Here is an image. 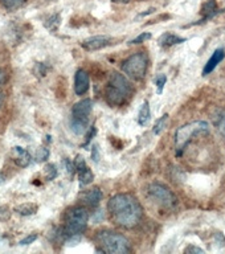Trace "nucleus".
<instances>
[{
  "label": "nucleus",
  "mask_w": 225,
  "mask_h": 254,
  "mask_svg": "<svg viewBox=\"0 0 225 254\" xmlns=\"http://www.w3.org/2000/svg\"><path fill=\"white\" fill-rule=\"evenodd\" d=\"M107 210L115 225L133 229L143 217V208L134 194L117 193L107 202Z\"/></svg>",
  "instance_id": "f257e3e1"
},
{
  "label": "nucleus",
  "mask_w": 225,
  "mask_h": 254,
  "mask_svg": "<svg viewBox=\"0 0 225 254\" xmlns=\"http://www.w3.org/2000/svg\"><path fill=\"white\" fill-rule=\"evenodd\" d=\"M133 91H134L133 86L127 81L126 77L114 71L111 73L106 90H105V98L111 106H123L130 99Z\"/></svg>",
  "instance_id": "f03ea898"
},
{
  "label": "nucleus",
  "mask_w": 225,
  "mask_h": 254,
  "mask_svg": "<svg viewBox=\"0 0 225 254\" xmlns=\"http://www.w3.org/2000/svg\"><path fill=\"white\" fill-rule=\"evenodd\" d=\"M95 240L101 246L103 253L109 254H127L131 252L130 241L123 234H119L113 230H99Z\"/></svg>",
  "instance_id": "7ed1b4c3"
},
{
  "label": "nucleus",
  "mask_w": 225,
  "mask_h": 254,
  "mask_svg": "<svg viewBox=\"0 0 225 254\" xmlns=\"http://www.w3.org/2000/svg\"><path fill=\"white\" fill-rule=\"evenodd\" d=\"M89 222V213L82 206H73L65 213V225L61 228L64 237L71 238L81 234L86 230Z\"/></svg>",
  "instance_id": "20e7f679"
},
{
  "label": "nucleus",
  "mask_w": 225,
  "mask_h": 254,
  "mask_svg": "<svg viewBox=\"0 0 225 254\" xmlns=\"http://www.w3.org/2000/svg\"><path fill=\"white\" fill-rule=\"evenodd\" d=\"M208 132H210V126L204 121H195V122L187 123V125L179 127L175 132V148H176L175 154L176 156H180L183 154V151L186 150V147L194 139V136L208 134Z\"/></svg>",
  "instance_id": "39448f33"
},
{
  "label": "nucleus",
  "mask_w": 225,
  "mask_h": 254,
  "mask_svg": "<svg viewBox=\"0 0 225 254\" xmlns=\"http://www.w3.org/2000/svg\"><path fill=\"white\" fill-rule=\"evenodd\" d=\"M93 110V102L91 99H81L72 109V118H71V128L72 131L77 135H81L85 132L89 123V117Z\"/></svg>",
  "instance_id": "423d86ee"
},
{
  "label": "nucleus",
  "mask_w": 225,
  "mask_h": 254,
  "mask_svg": "<svg viewBox=\"0 0 225 254\" xmlns=\"http://www.w3.org/2000/svg\"><path fill=\"white\" fill-rule=\"evenodd\" d=\"M149 57L145 52H138L122 63V71L134 81H142L146 77Z\"/></svg>",
  "instance_id": "0eeeda50"
},
{
  "label": "nucleus",
  "mask_w": 225,
  "mask_h": 254,
  "mask_svg": "<svg viewBox=\"0 0 225 254\" xmlns=\"http://www.w3.org/2000/svg\"><path fill=\"white\" fill-rule=\"evenodd\" d=\"M147 193L151 200H154L156 204L162 205L163 208L172 209L178 204V197L167 186L162 183H152L147 188Z\"/></svg>",
  "instance_id": "6e6552de"
},
{
  "label": "nucleus",
  "mask_w": 225,
  "mask_h": 254,
  "mask_svg": "<svg viewBox=\"0 0 225 254\" xmlns=\"http://www.w3.org/2000/svg\"><path fill=\"white\" fill-rule=\"evenodd\" d=\"M113 44V39L110 36H93V37H89V39L83 40L81 43V47L87 52H95L99 51V49H103V48L109 47Z\"/></svg>",
  "instance_id": "1a4fd4ad"
},
{
  "label": "nucleus",
  "mask_w": 225,
  "mask_h": 254,
  "mask_svg": "<svg viewBox=\"0 0 225 254\" xmlns=\"http://www.w3.org/2000/svg\"><path fill=\"white\" fill-rule=\"evenodd\" d=\"M90 86V78L89 74L83 69H78L75 75V91L77 95H83L89 90Z\"/></svg>",
  "instance_id": "9d476101"
},
{
  "label": "nucleus",
  "mask_w": 225,
  "mask_h": 254,
  "mask_svg": "<svg viewBox=\"0 0 225 254\" xmlns=\"http://www.w3.org/2000/svg\"><path fill=\"white\" fill-rule=\"evenodd\" d=\"M11 158L12 160L17 164L19 167L21 168H25L31 164V155L28 152L25 148L20 146H15L11 150Z\"/></svg>",
  "instance_id": "9b49d317"
},
{
  "label": "nucleus",
  "mask_w": 225,
  "mask_h": 254,
  "mask_svg": "<svg viewBox=\"0 0 225 254\" xmlns=\"http://www.w3.org/2000/svg\"><path fill=\"white\" fill-rule=\"evenodd\" d=\"M223 11H225V9H219L218 4H216V0H207V3L204 4V7H203V9H202L203 17L199 20V21H196V23L192 24V25H195V24L206 23V21L211 20L212 17H215L216 15H219V13H222Z\"/></svg>",
  "instance_id": "f8f14e48"
},
{
  "label": "nucleus",
  "mask_w": 225,
  "mask_h": 254,
  "mask_svg": "<svg viewBox=\"0 0 225 254\" xmlns=\"http://www.w3.org/2000/svg\"><path fill=\"white\" fill-rule=\"evenodd\" d=\"M224 57H225L224 49H223V48H218V49L212 53L211 59L207 61L206 66H204V69H203V75L211 74V73L216 69V66H218L219 64L222 63L223 60H224Z\"/></svg>",
  "instance_id": "ddd939ff"
},
{
  "label": "nucleus",
  "mask_w": 225,
  "mask_h": 254,
  "mask_svg": "<svg viewBox=\"0 0 225 254\" xmlns=\"http://www.w3.org/2000/svg\"><path fill=\"white\" fill-rule=\"evenodd\" d=\"M102 190H99L98 187H94L91 190H87L82 196V200L86 202L87 205L91 206V208H95V206L99 205V202L102 200Z\"/></svg>",
  "instance_id": "4468645a"
},
{
  "label": "nucleus",
  "mask_w": 225,
  "mask_h": 254,
  "mask_svg": "<svg viewBox=\"0 0 225 254\" xmlns=\"http://www.w3.org/2000/svg\"><path fill=\"white\" fill-rule=\"evenodd\" d=\"M186 41L184 37H180V36L175 35V33H164V35L159 39V44L164 48L174 47L176 44H182Z\"/></svg>",
  "instance_id": "2eb2a0df"
},
{
  "label": "nucleus",
  "mask_w": 225,
  "mask_h": 254,
  "mask_svg": "<svg viewBox=\"0 0 225 254\" xmlns=\"http://www.w3.org/2000/svg\"><path fill=\"white\" fill-rule=\"evenodd\" d=\"M151 118V111H150V105L147 101L142 103V106L139 109V113H138V123L139 126H146L149 121Z\"/></svg>",
  "instance_id": "dca6fc26"
},
{
  "label": "nucleus",
  "mask_w": 225,
  "mask_h": 254,
  "mask_svg": "<svg viewBox=\"0 0 225 254\" xmlns=\"http://www.w3.org/2000/svg\"><path fill=\"white\" fill-rule=\"evenodd\" d=\"M39 209V206L36 204H32V202H25V204H21V205H17L15 208L16 213L21 214V216H32L35 214Z\"/></svg>",
  "instance_id": "f3484780"
},
{
  "label": "nucleus",
  "mask_w": 225,
  "mask_h": 254,
  "mask_svg": "<svg viewBox=\"0 0 225 254\" xmlns=\"http://www.w3.org/2000/svg\"><path fill=\"white\" fill-rule=\"evenodd\" d=\"M215 127L223 136H225V110H218L214 115Z\"/></svg>",
  "instance_id": "a211bd4d"
},
{
  "label": "nucleus",
  "mask_w": 225,
  "mask_h": 254,
  "mask_svg": "<svg viewBox=\"0 0 225 254\" xmlns=\"http://www.w3.org/2000/svg\"><path fill=\"white\" fill-rule=\"evenodd\" d=\"M27 0H0V4L3 5L7 11H16L25 4Z\"/></svg>",
  "instance_id": "6ab92c4d"
},
{
  "label": "nucleus",
  "mask_w": 225,
  "mask_h": 254,
  "mask_svg": "<svg viewBox=\"0 0 225 254\" xmlns=\"http://www.w3.org/2000/svg\"><path fill=\"white\" fill-rule=\"evenodd\" d=\"M78 179H79V184L81 186H87V184H90L93 182V179H94V174L91 172V170L89 168H83L82 171H79L78 172Z\"/></svg>",
  "instance_id": "aec40b11"
},
{
  "label": "nucleus",
  "mask_w": 225,
  "mask_h": 254,
  "mask_svg": "<svg viewBox=\"0 0 225 254\" xmlns=\"http://www.w3.org/2000/svg\"><path fill=\"white\" fill-rule=\"evenodd\" d=\"M61 20V16L59 15V13H55V15H52L48 17L47 23H45V27L48 28V29H51V31H56L57 29V27L60 25V21Z\"/></svg>",
  "instance_id": "412c9836"
},
{
  "label": "nucleus",
  "mask_w": 225,
  "mask_h": 254,
  "mask_svg": "<svg viewBox=\"0 0 225 254\" xmlns=\"http://www.w3.org/2000/svg\"><path fill=\"white\" fill-rule=\"evenodd\" d=\"M167 119H168V114H164L162 118H159L158 121H156L154 128H152V132H154L155 135H159L163 130H164V127H166V123H167Z\"/></svg>",
  "instance_id": "4be33fe9"
},
{
  "label": "nucleus",
  "mask_w": 225,
  "mask_h": 254,
  "mask_svg": "<svg viewBox=\"0 0 225 254\" xmlns=\"http://www.w3.org/2000/svg\"><path fill=\"white\" fill-rule=\"evenodd\" d=\"M49 155H51L49 148H47V147H40L39 150H37V152H36V160L40 163L45 162V160L49 158Z\"/></svg>",
  "instance_id": "5701e85b"
},
{
  "label": "nucleus",
  "mask_w": 225,
  "mask_h": 254,
  "mask_svg": "<svg viewBox=\"0 0 225 254\" xmlns=\"http://www.w3.org/2000/svg\"><path fill=\"white\" fill-rule=\"evenodd\" d=\"M44 172H45V178H47V180H53V179L57 176V168H56L55 164H47L45 166V170H44Z\"/></svg>",
  "instance_id": "b1692460"
},
{
  "label": "nucleus",
  "mask_w": 225,
  "mask_h": 254,
  "mask_svg": "<svg viewBox=\"0 0 225 254\" xmlns=\"http://www.w3.org/2000/svg\"><path fill=\"white\" fill-rule=\"evenodd\" d=\"M150 39H151V33H149V32H143V33H141L138 37H135V39L130 40V43L129 44H142Z\"/></svg>",
  "instance_id": "393cba45"
},
{
  "label": "nucleus",
  "mask_w": 225,
  "mask_h": 254,
  "mask_svg": "<svg viewBox=\"0 0 225 254\" xmlns=\"http://www.w3.org/2000/svg\"><path fill=\"white\" fill-rule=\"evenodd\" d=\"M167 82V77L166 74H159L156 78H155V85L158 86V93L160 94L163 91V87H164V85H166Z\"/></svg>",
  "instance_id": "a878e982"
},
{
  "label": "nucleus",
  "mask_w": 225,
  "mask_h": 254,
  "mask_svg": "<svg viewBox=\"0 0 225 254\" xmlns=\"http://www.w3.org/2000/svg\"><path fill=\"white\" fill-rule=\"evenodd\" d=\"M37 238H39V236H37V234H29V236H27V237H24L23 240H20L19 245L20 246L31 245V244H33V242H35Z\"/></svg>",
  "instance_id": "bb28decb"
},
{
  "label": "nucleus",
  "mask_w": 225,
  "mask_h": 254,
  "mask_svg": "<svg viewBox=\"0 0 225 254\" xmlns=\"http://www.w3.org/2000/svg\"><path fill=\"white\" fill-rule=\"evenodd\" d=\"M75 170L78 171H82L83 168H86V163H85V160H83L82 156H77V159L75 160Z\"/></svg>",
  "instance_id": "cd10ccee"
},
{
  "label": "nucleus",
  "mask_w": 225,
  "mask_h": 254,
  "mask_svg": "<svg viewBox=\"0 0 225 254\" xmlns=\"http://www.w3.org/2000/svg\"><path fill=\"white\" fill-rule=\"evenodd\" d=\"M184 252H186V253H188V254H191V253L203 254V253H204V250H203L202 248H199V246H195V245H190L188 248H186V250H184Z\"/></svg>",
  "instance_id": "c85d7f7f"
},
{
  "label": "nucleus",
  "mask_w": 225,
  "mask_h": 254,
  "mask_svg": "<svg viewBox=\"0 0 225 254\" xmlns=\"http://www.w3.org/2000/svg\"><path fill=\"white\" fill-rule=\"evenodd\" d=\"M65 166H67V171L68 174H73L75 171V163L71 162V159H65Z\"/></svg>",
  "instance_id": "c756f323"
},
{
  "label": "nucleus",
  "mask_w": 225,
  "mask_h": 254,
  "mask_svg": "<svg viewBox=\"0 0 225 254\" xmlns=\"http://www.w3.org/2000/svg\"><path fill=\"white\" fill-rule=\"evenodd\" d=\"M5 82H7V73L3 69H0V86H3Z\"/></svg>",
  "instance_id": "7c9ffc66"
},
{
  "label": "nucleus",
  "mask_w": 225,
  "mask_h": 254,
  "mask_svg": "<svg viewBox=\"0 0 225 254\" xmlns=\"http://www.w3.org/2000/svg\"><path fill=\"white\" fill-rule=\"evenodd\" d=\"M94 132H95L94 126H91V128H90V130H89V134L86 135V142H85V144H87V143L90 142V139L93 138V135H94Z\"/></svg>",
  "instance_id": "2f4dec72"
},
{
  "label": "nucleus",
  "mask_w": 225,
  "mask_h": 254,
  "mask_svg": "<svg viewBox=\"0 0 225 254\" xmlns=\"http://www.w3.org/2000/svg\"><path fill=\"white\" fill-rule=\"evenodd\" d=\"M91 151H93V155H91V159L94 160L95 163L98 162V151H97V146H93V148H91Z\"/></svg>",
  "instance_id": "473e14b6"
},
{
  "label": "nucleus",
  "mask_w": 225,
  "mask_h": 254,
  "mask_svg": "<svg viewBox=\"0 0 225 254\" xmlns=\"http://www.w3.org/2000/svg\"><path fill=\"white\" fill-rule=\"evenodd\" d=\"M3 103H4V94L0 91V107L3 106Z\"/></svg>",
  "instance_id": "72a5a7b5"
},
{
  "label": "nucleus",
  "mask_w": 225,
  "mask_h": 254,
  "mask_svg": "<svg viewBox=\"0 0 225 254\" xmlns=\"http://www.w3.org/2000/svg\"><path fill=\"white\" fill-rule=\"evenodd\" d=\"M4 182H5V175L0 172V184H1V183H4Z\"/></svg>",
  "instance_id": "f704fd0d"
},
{
  "label": "nucleus",
  "mask_w": 225,
  "mask_h": 254,
  "mask_svg": "<svg viewBox=\"0 0 225 254\" xmlns=\"http://www.w3.org/2000/svg\"><path fill=\"white\" fill-rule=\"evenodd\" d=\"M113 1H115V3H129L130 0H113Z\"/></svg>",
  "instance_id": "c9c22d12"
}]
</instances>
